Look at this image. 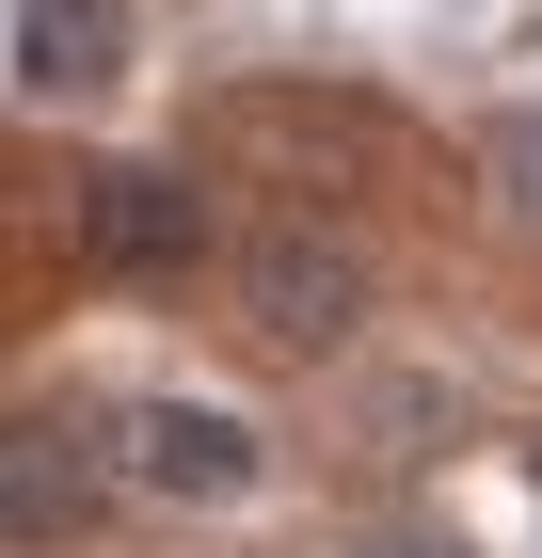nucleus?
<instances>
[{"label":"nucleus","mask_w":542,"mask_h":558,"mask_svg":"<svg viewBox=\"0 0 542 558\" xmlns=\"http://www.w3.org/2000/svg\"><path fill=\"white\" fill-rule=\"evenodd\" d=\"M96 447H112V478H128V495H160V511H240L255 478H272V430H255L240 399H192V384L128 399Z\"/></svg>","instance_id":"obj_1"},{"label":"nucleus","mask_w":542,"mask_h":558,"mask_svg":"<svg viewBox=\"0 0 542 558\" xmlns=\"http://www.w3.org/2000/svg\"><path fill=\"white\" fill-rule=\"evenodd\" d=\"M240 319L272 351H351L368 336V256H351L335 223H272V240L240 256Z\"/></svg>","instance_id":"obj_2"},{"label":"nucleus","mask_w":542,"mask_h":558,"mask_svg":"<svg viewBox=\"0 0 542 558\" xmlns=\"http://www.w3.org/2000/svg\"><path fill=\"white\" fill-rule=\"evenodd\" d=\"M112 511V447L81 415H0V543H81Z\"/></svg>","instance_id":"obj_3"},{"label":"nucleus","mask_w":542,"mask_h":558,"mask_svg":"<svg viewBox=\"0 0 542 558\" xmlns=\"http://www.w3.org/2000/svg\"><path fill=\"white\" fill-rule=\"evenodd\" d=\"M0 81L16 96H112L128 81V0H16L0 16Z\"/></svg>","instance_id":"obj_4"},{"label":"nucleus","mask_w":542,"mask_h":558,"mask_svg":"<svg viewBox=\"0 0 542 558\" xmlns=\"http://www.w3.org/2000/svg\"><path fill=\"white\" fill-rule=\"evenodd\" d=\"M208 208L176 192V175H96V256H192Z\"/></svg>","instance_id":"obj_5"},{"label":"nucleus","mask_w":542,"mask_h":558,"mask_svg":"<svg viewBox=\"0 0 542 558\" xmlns=\"http://www.w3.org/2000/svg\"><path fill=\"white\" fill-rule=\"evenodd\" d=\"M495 192H510V223L542 240V112H510V129H495Z\"/></svg>","instance_id":"obj_6"},{"label":"nucleus","mask_w":542,"mask_h":558,"mask_svg":"<svg viewBox=\"0 0 542 558\" xmlns=\"http://www.w3.org/2000/svg\"><path fill=\"white\" fill-rule=\"evenodd\" d=\"M351 558H462V543H447V526H368Z\"/></svg>","instance_id":"obj_7"}]
</instances>
